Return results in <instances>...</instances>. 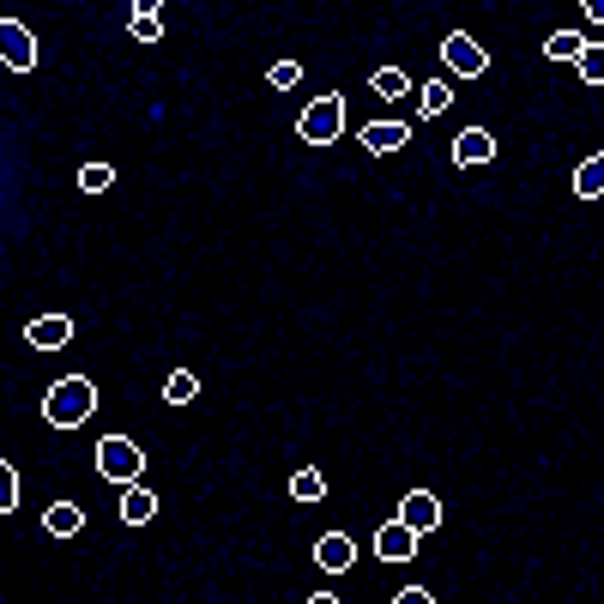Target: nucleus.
Segmentation results:
<instances>
[{
	"label": "nucleus",
	"mask_w": 604,
	"mask_h": 604,
	"mask_svg": "<svg viewBox=\"0 0 604 604\" xmlns=\"http://www.w3.org/2000/svg\"><path fill=\"white\" fill-rule=\"evenodd\" d=\"M369 91H375V97H387V103H393V97H405V91H411V79H405V73H399V67H375V79H369Z\"/></svg>",
	"instance_id": "19"
},
{
	"label": "nucleus",
	"mask_w": 604,
	"mask_h": 604,
	"mask_svg": "<svg viewBox=\"0 0 604 604\" xmlns=\"http://www.w3.org/2000/svg\"><path fill=\"white\" fill-rule=\"evenodd\" d=\"M447 103H453V85H447V79H429V85L417 91V115H423V121L447 115Z\"/></svg>",
	"instance_id": "14"
},
{
	"label": "nucleus",
	"mask_w": 604,
	"mask_h": 604,
	"mask_svg": "<svg viewBox=\"0 0 604 604\" xmlns=\"http://www.w3.org/2000/svg\"><path fill=\"white\" fill-rule=\"evenodd\" d=\"M417 544H423V532H417L411 520H399V514L375 532V556H381V562H411V556H417Z\"/></svg>",
	"instance_id": "5"
},
{
	"label": "nucleus",
	"mask_w": 604,
	"mask_h": 604,
	"mask_svg": "<svg viewBox=\"0 0 604 604\" xmlns=\"http://www.w3.org/2000/svg\"><path fill=\"white\" fill-rule=\"evenodd\" d=\"M151 514H158V496H151L145 484H127V496H121V520H127V526H145Z\"/></svg>",
	"instance_id": "12"
},
{
	"label": "nucleus",
	"mask_w": 604,
	"mask_h": 604,
	"mask_svg": "<svg viewBox=\"0 0 604 604\" xmlns=\"http://www.w3.org/2000/svg\"><path fill=\"white\" fill-rule=\"evenodd\" d=\"M13 508H19V472L0 460V514H13Z\"/></svg>",
	"instance_id": "22"
},
{
	"label": "nucleus",
	"mask_w": 604,
	"mask_h": 604,
	"mask_svg": "<svg viewBox=\"0 0 604 604\" xmlns=\"http://www.w3.org/2000/svg\"><path fill=\"white\" fill-rule=\"evenodd\" d=\"M351 562H357V544H351L345 532H327V538L315 544V568H321V574H345Z\"/></svg>",
	"instance_id": "10"
},
{
	"label": "nucleus",
	"mask_w": 604,
	"mask_h": 604,
	"mask_svg": "<svg viewBox=\"0 0 604 604\" xmlns=\"http://www.w3.org/2000/svg\"><path fill=\"white\" fill-rule=\"evenodd\" d=\"M574 194H580V200H604V151L574 170Z\"/></svg>",
	"instance_id": "13"
},
{
	"label": "nucleus",
	"mask_w": 604,
	"mask_h": 604,
	"mask_svg": "<svg viewBox=\"0 0 604 604\" xmlns=\"http://www.w3.org/2000/svg\"><path fill=\"white\" fill-rule=\"evenodd\" d=\"M580 49H586V37H580V31H550V43H544V55H550V61H580Z\"/></svg>",
	"instance_id": "18"
},
{
	"label": "nucleus",
	"mask_w": 604,
	"mask_h": 604,
	"mask_svg": "<svg viewBox=\"0 0 604 604\" xmlns=\"http://www.w3.org/2000/svg\"><path fill=\"white\" fill-rule=\"evenodd\" d=\"M574 67H580V79H586V85H604V43H586Z\"/></svg>",
	"instance_id": "20"
},
{
	"label": "nucleus",
	"mask_w": 604,
	"mask_h": 604,
	"mask_svg": "<svg viewBox=\"0 0 604 604\" xmlns=\"http://www.w3.org/2000/svg\"><path fill=\"white\" fill-rule=\"evenodd\" d=\"M170 0H133V13H164Z\"/></svg>",
	"instance_id": "26"
},
{
	"label": "nucleus",
	"mask_w": 604,
	"mask_h": 604,
	"mask_svg": "<svg viewBox=\"0 0 604 604\" xmlns=\"http://www.w3.org/2000/svg\"><path fill=\"white\" fill-rule=\"evenodd\" d=\"M0 61H7L13 73H31L37 67V37L19 19H0Z\"/></svg>",
	"instance_id": "6"
},
{
	"label": "nucleus",
	"mask_w": 604,
	"mask_h": 604,
	"mask_svg": "<svg viewBox=\"0 0 604 604\" xmlns=\"http://www.w3.org/2000/svg\"><path fill=\"white\" fill-rule=\"evenodd\" d=\"M290 496H296V502H321V496H327V478H321L315 466H302V472L290 478Z\"/></svg>",
	"instance_id": "17"
},
{
	"label": "nucleus",
	"mask_w": 604,
	"mask_h": 604,
	"mask_svg": "<svg viewBox=\"0 0 604 604\" xmlns=\"http://www.w3.org/2000/svg\"><path fill=\"white\" fill-rule=\"evenodd\" d=\"M127 31H133V43H158V37H164L158 13H133V19H127Z\"/></svg>",
	"instance_id": "21"
},
{
	"label": "nucleus",
	"mask_w": 604,
	"mask_h": 604,
	"mask_svg": "<svg viewBox=\"0 0 604 604\" xmlns=\"http://www.w3.org/2000/svg\"><path fill=\"white\" fill-rule=\"evenodd\" d=\"M164 399H170V405H188V399H200V375H194V369H170V381H164Z\"/></svg>",
	"instance_id": "16"
},
{
	"label": "nucleus",
	"mask_w": 604,
	"mask_h": 604,
	"mask_svg": "<svg viewBox=\"0 0 604 604\" xmlns=\"http://www.w3.org/2000/svg\"><path fill=\"white\" fill-rule=\"evenodd\" d=\"M399 520H411L417 532H435V526H441V496H435V490H405Z\"/></svg>",
	"instance_id": "8"
},
{
	"label": "nucleus",
	"mask_w": 604,
	"mask_h": 604,
	"mask_svg": "<svg viewBox=\"0 0 604 604\" xmlns=\"http://www.w3.org/2000/svg\"><path fill=\"white\" fill-rule=\"evenodd\" d=\"M580 7H586V19H592V25H604V0H580Z\"/></svg>",
	"instance_id": "25"
},
{
	"label": "nucleus",
	"mask_w": 604,
	"mask_h": 604,
	"mask_svg": "<svg viewBox=\"0 0 604 604\" xmlns=\"http://www.w3.org/2000/svg\"><path fill=\"white\" fill-rule=\"evenodd\" d=\"M97 472H103V484H139V472H145V453H139V441H127V435H103L97 441Z\"/></svg>",
	"instance_id": "2"
},
{
	"label": "nucleus",
	"mask_w": 604,
	"mask_h": 604,
	"mask_svg": "<svg viewBox=\"0 0 604 604\" xmlns=\"http://www.w3.org/2000/svg\"><path fill=\"white\" fill-rule=\"evenodd\" d=\"M447 151H453V164H466V170H472V164H490V158H496V133H490V127H460Z\"/></svg>",
	"instance_id": "7"
},
{
	"label": "nucleus",
	"mask_w": 604,
	"mask_h": 604,
	"mask_svg": "<svg viewBox=\"0 0 604 604\" xmlns=\"http://www.w3.org/2000/svg\"><path fill=\"white\" fill-rule=\"evenodd\" d=\"M109 182H115V170H109V164H85V170H79V188H85V194H103Z\"/></svg>",
	"instance_id": "23"
},
{
	"label": "nucleus",
	"mask_w": 604,
	"mask_h": 604,
	"mask_svg": "<svg viewBox=\"0 0 604 604\" xmlns=\"http://www.w3.org/2000/svg\"><path fill=\"white\" fill-rule=\"evenodd\" d=\"M296 79H302V67H296V61H272V73H266V85H272V91H290Z\"/></svg>",
	"instance_id": "24"
},
{
	"label": "nucleus",
	"mask_w": 604,
	"mask_h": 604,
	"mask_svg": "<svg viewBox=\"0 0 604 604\" xmlns=\"http://www.w3.org/2000/svg\"><path fill=\"white\" fill-rule=\"evenodd\" d=\"M441 67H447L453 79H484V73H490V55H484L466 31H453V37L441 43Z\"/></svg>",
	"instance_id": "4"
},
{
	"label": "nucleus",
	"mask_w": 604,
	"mask_h": 604,
	"mask_svg": "<svg viewBox=\"0 0 604 604\" xmlns=\"http://www.w3.org/2000/svg\"><path fill=\"white\" fill-rule=\"evenodd\" d=\"M399 145H411V127L405 121H369L363 127V151H375V158H393Z\"/></svg>",
	"instance_id": "9"
},
{
	"label": "nucleus",
	"mask_w": 604,
	"mask_h": 604,
	"mask_svg": "<svg viewBox=\"0 0 604 604\" xmlns=\"http://www.w3.org/2000/svg\"><path fill=\"white\" fill-rule=\"evenodd\" d=\"M91 411H97V387H91L85 375H61V381L43 393V417H49V429H79Z\"/></svg>",
	"instance_id": "1"
},
{
	"label": "nucleus",
	"mask_w": 604,
	"mask_h": 604,
	"mask_svg": "<svg viewBox=\"0 0 604 604\" xmlns=\"http://www.w3.org/2000/svg\"><path fill=\"white\" fill-rule=\"evenodd\" d=\"M25 339H31L37 351H61V345L73 339V315H43V321L25 327Z\"/></svg>",
	"instance_id": "11"
},
{
	"label": "nucleus",
	"mask_w": 604,
	"mask_h": 604,
	"mask_svg": "<svg viewBox=\"0 0 604 604\" xmlns=\"http://www.w3.org/2000/svg\"><path fill=\"white\" fill-rule=\"evenodd\" d=\"M296 133L309 139V145H333V139L345 133V97H315L309 109H302Z\"/></svg>",
	"instance_id": "3"
},
{
	"label": "nucleus",
	"mask_w": 604,
	"mask_h": 604,
	"mask_svg": "<svg viewBox=\"0 0 604 604\" xmlns=\"http://www.w3.org/2000/svg\"><path fill=\"white\" fill-rule=\"evenodd\" d=\"M43 532H55V538H73V532H85V514H79L73 502H55V508L43 514Z\"/></svg>",
	"instance_id": "15"
}]
</instances>
